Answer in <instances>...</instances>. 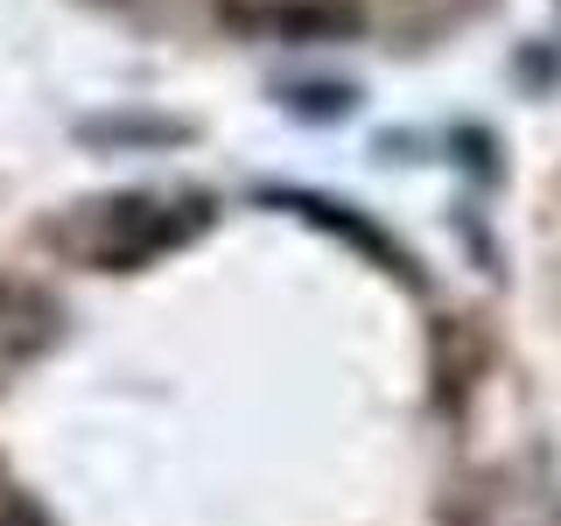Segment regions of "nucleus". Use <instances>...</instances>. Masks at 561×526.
Here are the masks:
<instances>
[{
  "label": "nucleus",
  "instance_id": "obj_1",
  "mask_svg": "<svg viewBox=\"0 0 561 526\" xmlns=\"http://www.w3.org/2000/svg\"><path fill=\"white\" fill-rule=\"evenodd\" d=\"M463 526H561V499L540 478H526V470H505V478H491L470 499Z\"/></svg>",
  "mask_w": 561,
  "mask_h": 526
},
{
  "label": "nucleus",
  "instance_id": "obj_3",
  "mask_svg": "<svg viewBox=\"0 0 561 526\" xmlns=\"http://www.w3.org/2000/svg\"><path fill=\"white\" fill-rule=\"evenodd\" d=\"M99 218L105 225H113V239H105V245H92V253L99 260H113V267H119V260H140V253H154V245H162L169 232H175V225L162 218V210H154V204H105L99 210Z\"/></svg>",
  "mask_w": 561,
  "mask_h": 526
},
{
  "label": "nucleus",
  "instance_id": "obj_4",
  "mask_svg": "<svg viewBox=\"0 0 561 526\" xmlns=\"http://www.w3.org/2000/svg\"><path fill=\"white\" fill-rule=\"evenodd\" d=\"M0 526H43L35 513H0Z\"/></svg>",
  "mask_w": 561,
  "mask_h": 526
},
{
  "label": "nucleus",
  "instance_id": "obj_2",
  "mask_svg": "<svg viewBox=\"0 0 561 526\" xmlns=\"http://www.w3.org/2000/svg\"><path fill=\"white\" fill-rule=\"evenodd\" d=\"M49 338H57V309H49L35 288L0 281V379H14Z\"/></svg>",
  "mask_w": 561,
  "mask_h": 526
}]
</instances>
